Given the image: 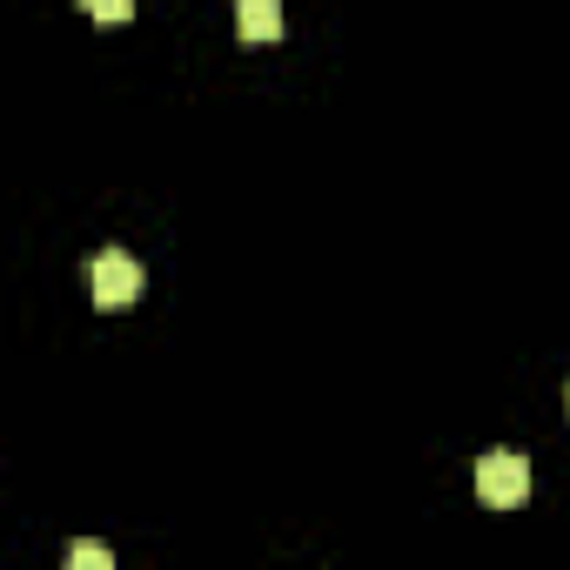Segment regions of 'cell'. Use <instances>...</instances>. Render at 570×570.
<instances>
[{
    "label": "cell",
    "mask_w": 570,
    "mask_h": 570,
    "mask_svg": "<svg viewBox=\"0 0 570 570\" xmlns=\"http://www.w3.org/2000/svg\"><path fill=\"white\" fill-rule=\"evenodd\" d=\"M476 497H483L490 510H517V503L530 497V463H523L517 450H490V456L476 463Z\"/></svg>",
    "instance_id": "obj_1"
},
{
    "label": "cell",
    "mask_w": 570,
    "mask_h": 570,
    "mask_svg": "<svg viewBox=\"0 0 570 570\" xmlns=\"http://www.w3.org/2000/svg\"><path fill=\"white\" fill-rule=\"evenodd\" d=\"M95 309H135V296H141V262L135 255H121V248H108V255H95Z\"/></svg>",
    "instance_id": "obj_2"
},
{
    "label": "cell",
    "mask_w": 570,
    "mask_h": 570,
    "mask_svg": "<svg viewBox=\"0 0 570 570\" xmlns=\"http://www.w3.org/2000/svg\"><path fill=\"white\" fill-rule=\"evenodd\" d=\"M235 28L242 41H282V0H235Z\"/></svg>",
    "instance_id": "obj_3"
},
{
    "label": "cell",
    "mask_w": 570,
    "mask_h": 570,
    "mask_svg": "<svg viewBox=\"0 0 570 570\" xmlns=\"http://www.w3.org/2000/svg\"><path fill=\"white\" fill-rule=\"evenodd\" d=\"M68 563H75V570H115V550H108V543H75Z\"/></svg>",
    "instance_id": "obj_4"
},
{
    "label": "cell",
    "mask_w": 570,
    "mask_h": 570,
    "mask_svg": "<svg viewBox=\"0 0 570 570\" xmlns=\"http://www.w3.org/2000/svg\"><path fill=\"white\" fill-rule=\"evenodd\" d=\"M81 8H88L95 21H108V28H121V21L135 14V0H81Z\"/></svg>",
    "instance_id": "obj_5"
}]
</instances>
